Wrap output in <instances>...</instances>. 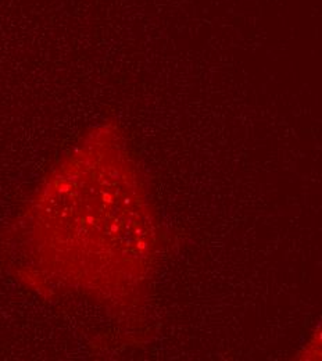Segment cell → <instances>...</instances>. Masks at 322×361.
<instances>
[{"label":"cell","instance_id":"1","mask_svg":"<svg viewBox=\"0 0 322 361\" xmlns=\"http://www.w3.org/2000/svg\"><path fill=\"white\" fill-rule=\"evenodd\" d=\"M296 360L322 361V317L304 346L297 352Z\"/></svg>","mask_w":322,"mask_h":361}]
</instances>
